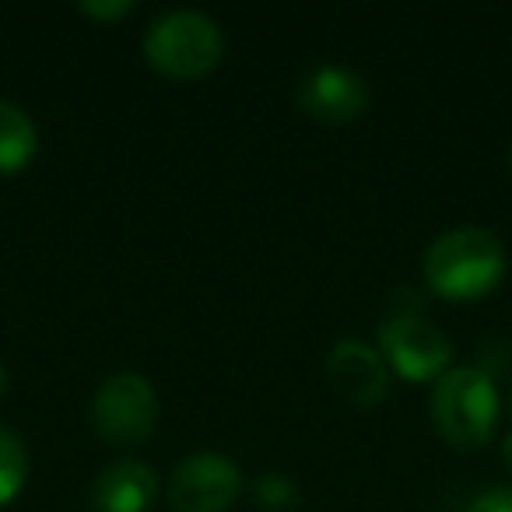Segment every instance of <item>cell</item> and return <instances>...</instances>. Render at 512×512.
I'll return each mask as SVG.
<instances>
[{
	"instance_id": "30bf717a",
	"label": "cell",
	"mask_w": 512,
	"mask_h": 512,
	"mask_svg": "<svg viewBox=\"0 0 512 512\" xmlns=\"http://www.w3.org/2000/svg\"><path fill=\"white\" fill-rule=\"evenodd\" d=\"M39 130L15 102H0V176H15L36 158Z\"/></svg>"
},
{
	"instance_id": "52a82bcc",
	"label": "cell",
	"mask_w": 512,
	"mask_h": 512,
	"mask_svg": "<svg viewBox=\"0 0 512 512\" xmlns=\"http://www.w3.org/2000/svg\"><path fill=\"white\" fill-rule=\"evenodd\" d=\"M369 85L358 71L341 64H323L309 71L299 85V109L320 123H351L369 109Z\"/></svg>"
},
{
	"instance_id": "2e32d148",
	"label": "cell",
	"mask_w": 512,
	"mask_h": 512,
	"mask_svg": "<svg viewBox=\"0 0 512 512\" xmlns=\"http://www.w3.org/2000/svg\"><path fill=\"white\" fill-rule=\"evenodd\" d=\"M4 393H8V369L0 365V400H4Z\"/></svg>"
},
{
	"instance_id": "8992f818",
	"label": "cell",
	"mask_w": 512,
	"mask_h": 512,
	"mask_svg": "<svg viewBox=\"0 0 512 512\" xmlns=\"http://www.w3.org/2000/svg\"><path fill=\"white\" fill-rule=\"evenodd\" d=\"M242 491V470L221 453H193L172 470V512H228Z\"/></svg>"
},
{
	"instance_id": "5bb4252c",
	"label": "cell",
	"mask_w": 512,
	"mask_h": 512,
	"mask_svg": "<svg viewBox=\"0 0 512 512\" xmlns=\"http://www.w3.org/2000/svg\"><path fill=\"white\" fill-rule=\"evenodd\" d=\"M467 512H512V488H488L467 505Z\"/></svg>"
},
{
	"instance_id": "7c38bea8",
	"label": "cell",
	"mask_w": 512,
	"mask_h": 512,
	"mask_svg": "<svg viewBox=\"0 0 512 512\" xmlns=\"http://www.w3.org/2000/svg\"><path fill=\"white\" fill-rule=\"evenodd\" d=\"M253 498L264 512H292L302 502V488L295 484V477L271 470L253 484Z\"/></svg>"
},
{
	"instance_id": "3957f363",
	"label": "cell",
	"mask_w": 512,
	"mask_h": 512,
	"mask_svg": "<svg viewBox=\"0 0 512 512\" xmlns=\"http://www.w3.org/2000/svg\"><path fill=\"white\" fill-rule=\"evenodd\" d=\"M502 400L484 369H449L435 379L432 390V421L439 435L456 449H477L495 435Z\"/></svg>"
},
{
	"instance_id": "4fadbf2b",
	"label": "cell",
	"mask_w": 512,
	"mask_h": 512,
	"mask_svg": "<svg viewBox=\"0 0 512 512\" xmlns=\"http://www.w3.org/2000/svg\"><path fill=\"white\" fill-rule=\"evenodd\" d=\"M134 0H81L78 11L85 18H92V22L99 25H109V22H123V18L134 15Z\"/></svg>"
},
{
	"instance_id": "ba28073f",
	"label": "cell",
	"mask_w": 512,
	"mask_h": 512,
	"mask_svg": "<svg viewBox=\"0 0 512 512\" xmlns=\"http://www.w3.org/2000/svg\"><path fill=\"white\" fill-rule=\"evenodd\" d=\"M327 376L344 400L358 407H376L390 393V369L383 355L358 337H341L327 355Z\"/></svg>"
},
{
	"instance_id": "6da1fadb",
	"label": "cell",
	"mask_w": 512,
	"mask_h": 512,
	"mask_svg": "<svg viewBox=\"0 0 512 512\" xmlns=\"http://www.w3.org/2000/svg\"><path fill=\"white\" fill-rule=\"evenodd\" d=\"M505 267H509V256L502 239L481 225L442 232L421 260L425 285L449 302H474L491 295L502 285Z\"/></svg>"
},
{
	"instance_id": "8fae6325",
	"label": "cell",
	"mask_w": 512,
	"mask_h": 512,
	"mask_svg": "<svg viewBox=\"0 0 512 512\" xmlns=\"http://www.w3.org/2000/svg\"><path fill=\"white\" fill-rule=\"evenodd\" d=\"M29 481V449L22 435L0 425V505H11Z\"/></svg>"
},
{
	"instance_id": "e0dca14e",
	"label": "cell",
	"mask_w": 512,
	"mask_h": 512,
	"mask_svg": "<svg viewBox=\"0 0 512 512\" xmlns=\"http://www.w3.org/2000/svg\"><path fill=\"white\" fill-rule=\"evenodd\" d=\"M509 169H512V151H509Z\"/></svg>"
},
{
	"instance_id": "ac0fdd59",
	"label": "cell",
	"mask_w": 512,
	"mask_h": 512,
	"mask_svg": "<svg viewBox=\"0 0 512 512\" xmlns=\"http://www.w3.org/2000/svg\"><path fill=\"white\" fill-rule=\"evenodd\" d=\"M509 411H512V393H509Z\"/></svg>"
},
{
	"instance_id": "9c48e42d",
	"label": "cell",
	"mask_w": 512,
	"mask_h": 512,
	"mask_svg": "<svg viewBox=\"0 0 512 512\" xmlns=\"http://www.w3.org/2000/svg\"><path fill=\"white\" fill-rule=\"evenodd\" d=\"M158 495V474L144 460H116L92 481L95 512H148Z\"/></svg>"
},
{
	"instance_id": "7a4b0ae2",
	"label": "cell",
	"mask_w": 512,
	"mask_h": 512,
	"mask_svg": "<svg viewBox=\"0 0 512 512\" xmlns=\"http://www.w3.org/2000/svg\"><path fill=\"white\" fill-rule=\"evenodd\" d=\"M144 60L169 81H197L221 64L225 36L204 11H169L144 32Z\"/></svg>"
},
{
	"instance_id": "9a60e30c",
	"label": "cell",
	"mask_w": 512,
	"mask_h": 512,
	"mask_svg": "<svg viewBox=\"0 0 512 512\" xmlns=\"http://www.w3.org/2000/svg\"><path fill=\"white\" fill-rule=\"evenodd\" d=\"M502 456H505V463L512 467V432L505 435V442H502Z\"/></svg>"
},
{
	"instance_id": "277c9868",
	"label": "cell",
	"mask_w": 512,
	"mask_h": 512,
	"mask_svg": "<svg viewBox=\"0 0 512 512\" xmlns=\"http://www.w3.org/2000/svg\"><path fill=\"white\" fill-rule=\"evenodd\" d=\"M158 393L141 372H116L95 390L92 425L113 446H141L158 428Z\"/></svg>"
},
{
	"instance_id": "5b68a950",
	"label": "cell",
	"mask_w": 512,
	"mask_h": 512,
	"mask_svg": "<svg viewBox=\"0 0 512 512\" xmlns=\"http://www.w3.org/2000/svg\"><path fill=\"white\" fill-rule=\"evenodd\" d=\"M379 355L407 383L442 379L453 369V344L432 320L418 313H393L379 327Z\"/></svg>"
}]
</instances>
